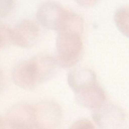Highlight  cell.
<instances>
[{
    "label": "cell",
    "instance_id": "cell-9",
    "mask_svg": "<svg viewBox=\"0 0 129 129\" xmlns=\"http://www.w3.org/2000/svg\"><path fill=\"white\" fill-rule=\"evenodd\" d=\"M75 101L79 107L87 110L99 109L107 102V93L99 83L87 87L86 89L75 94Z\"/></svg>",
    "mask_w": 129,
    "mask_h": 129
},
{
    "label": "cell",
    "instance_id": "cell-7",
    "mask_svg": "<svg viewBox=\"0 0 129 129\" xmlns=\"http://www.w3.org/2000/svg\"><path fill=\"white\" fill-rule=\"evenodd\" d=\"M92 120L99 129H123L126 125V113L119 105L107 102L94 110Z\"/></svg>",
    "mask_w": 129,
    "mask_h": 129
},
{
    "label": "cell",
    "instance_id": "cell-11",
    "mask_svg": "<svg viewBox=\"0 0 129 129\" xmlns=\"http://www.w3.org/2000/svg\"><path fill=\"white\" fill-rule=\"evenodd\" d=\"M68 129H98V126L91 119L80 118L71 123Z\"/></svg>",
    "mask_w": 129,
    "mask_h": 129
},
{
    "label": "cell",
    "instance_id": "cell-10",
    "mask_svg": "<svg viewBox=\"0 0 129 129\" xmlns=\"http://www.w3.org/2000/svg\"><path fill=\"white\" fill-rule=\"evenodd\" d=\"M113 22L118 31L129 39V5L118 7L113 14Z\"/></svg>",
    "mask_w": 129,
    "mask_h": 129
},
{
    "label": "cell",
    "instance_id": "cell-13",
    "mask_svg": "<svg viewBox=\"0 0 129 129\" xmlns=\"http://www.w3.org/2000/svg\"><path fill=\"white\" fill-rule=\"evenodd\" d=\"M11 45V38H10V27H7L5 25L0 26V47L6 48Z\"/></svg>",
    "mask_w": 129,
    "mask_h": 129
},
{
    "label": "cell",
    "instance_id": "cell-4",
    "mask_svg": "<svg viewBox=\"0 0 129 129\" xmlns=\"http://www.w3.org/2000/svg\"><path fill=\"white\" fill-rule=\"evenodd\" d=\"M35 126L38 129H60L63 111L61 105L54 100H43L34 105Z\"/></svg>",
    "mask_w": 129,
    "mask_h": 129
},
{
    "label": "cell",
    "instance_id": "cell-5",
    "mask_svg": "<svg viewBox=\"0 0 129 129\" xmlns=\"http://www.w3.org/2000/svg\"><path fill=\"white\" fill-rule=\"evenodd\" d=\"M40 24L36 19L23 18L10 27L11 45L22 49L34 48L40 39Z\"/></svg>",
    "mask_w": 129,
    "mask_h": 129
},
{
    "label": "cell",
    "instance_id": "cell-15",
    "mask_svg": "<svg viewBox=\"0 0 129 129\" xmlns=\"http://www.w3.org/2000/svg\"><path fill=\"white\" fill-rule=\"evenodd\" d=\"M33 129H38V128H36V127H35V128H33Z\"/></svg>",
    "mask_w": 129,
    "mask_h": 129
},
{
    "label": "cell",
    "instance_id": "cell-14",
    "mask_svg": "<svg viewBox=\"0 0 129 129\" xmlns=\"http://www.w3.org/2000/svg\"><path fill=\"white\" fill-rule=\"evenodd\" d=\"M101 0H75V2L83 8H92L95 7Z\"/></svg>",
    "mask_w": 129,
    "mask_h": 129
},
{
    "label": "cell",
    "instance_id": "cell-6",
    "mask_svg": "<svg viewBox=\"0 0 129 129\" xmlns=\"http://www.w3.org/2000/svg\"><path fill=\"white\" fill-rule=\"evenodd\" d=\"M10 78L17 87L26 91H33L42 84L33 57L28 60H22L16 63L10 71Z\"/></svg>",
    "mask_w": 129,
    "mask_h": 129
},
{
    "label": "cell",
    "instance_id": "cell-2",
    "mask_svg": "<svg viewBox=\"0 0 129 129\" xmlns=\"http://www.w3.org/2000/svg\"><path fill=\"white\" fill-rule=\"evenodd\" d=\"M69 11L59 2L48 0L38 7L35 19L41 27L49 31L59 32L63 27Z\"/></svg>",
    "mask_w": 129,
    "mask_h": 129
},
{
    "label": "cell",
    "instance_id": "cell-12",
    "mask_svg": "<svg viewBox=\"0 0 129 129\" xmlns=\"http://www.w3.org/2000/svg\"><path fill=\"white\" fill-rule=\"evenodd\" d=\"M15 0H0V17L5 18L10 16L15 10Z\"/></svg>",
    "mask_w": 129,
    "mask_h": 129
},
{
    "label": "cell",
    "instance_id": "cell-3",
    "mask_svg": "<svg viewBox=\"0 0 129 129\" xmlns=\"http://www.w3.org/2000/svg\"><path fill=\"white\" fill-rule=\"evenodd\" d=\"M35 109L26 102L14 104L1 118L0 129H33L35 128Z\"/></svg>",
    "mask_w": 129,
    "mask_h": 129
},
{
    "label": "cell",
    "instance_id": "cell-8",
    "mask_svg": "<svg viewBox=\"0 0 129 129\" xmlns=\"http://www.w3.org/2000/svg\"><path fill=\"white\" fill-rule=\"evenodd\" d=\"M96 83L99 82L95 71L86 67H74L69 69L67 75V84L74 94L79 93Z\"/></svg>",
    "mask_w": 129,
    "mask_h": 129
},
{
    "label": "cell",
    "instance_id": "cell-1",
    "mask_svg": "<svg viewBox=\"0 0 129 129\" xmlns=\"http://www.w3.org/2000/svg\"><path fill=\"white\" fill-rule=\"evenodd\" d=\"M83 29L64 28L57 32L56 58L59 67L71 69L80 61L84 53Z\"/></svg>",
    "mask_w": 129,
    "mask_h": 129
}]
</instances>
